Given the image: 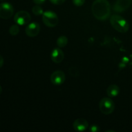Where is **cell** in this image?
<instances>
[{"mask_svg":"<svg viewBox=\"0 0 132 132\" xmlns=\"http://www.w3.org/2000/svg\"><path fill=\"white\" fill-rule=\"evenodd\" d=\"M110 22L112 27L117 32L121 33H126L128 31L130 28L128 22L123 17L117 14L111 15Z\"/></svg>","mask_w":132,"mask_h":132,"instance_id":"7a4b0ae2","label":"cell"},{"mask_svg":"<svg viewBox=\"0 0 132 132\" xmlns=\"http://www.w3.org/2000/svg\"><path fill=\"white\" fill-rule=\"evenodd\" d=\"M92 11L97 19L105 21L110 16V4L108 0H95L92 6Z\"/></svg>","mask_w":132,"mask_h":132,"instance_id":"6da1fadb","label":"cell"},{"mask_svg":"<svg viewBox=\"0 0 132 132\" xmlns=\"http://www.w3.org/2000/svg\"><path fill=\"white\" fill-rule=\"evenodd\" d=\"M99 109L103 114H111L115 109L114 102L110 97L103 98L99 102Z\"/></svg>","mask_w":132,"mask_h":132,"instance_id":"277c9868","label":"cell"},{"mask_svg":"<svg viewBox=\"0 0 132 132\" xmlns=\"http://www.w3.org/2000/svg\"><path fill=\"white\" fill-rule=\"evenodd\" d=\"M41 30L40 24L37 22H33L27 25L25 28V33L28 37H34L37 36Z\"/></svg>","mask_w":132,"mask_h":132,"instance_id":"ba28073f","label":"cell"},{"mask_svg":"<svg viewBox=\"0 0 132 132\" xmlns=\"http://www.w3.org/2000/svg\"><path fill=\"white\" fill-rule=\"evenodd\" d=\"M119 92L120 88L117 85H112L108 87L106 93L109 97H116L119 95Z\"/></svg>","mask_w":132,"mask_h":132,"instance_id":"7c38bea8","label":"cell"},{"mask_svg":"<svg viewBox=\"0 0 132 132\" xmlns=\"http://www.w3.org/2000/svg\"><path fill=\"white\" fill-rule=\"evenodd\" d=\"M3 64H4V59L2 55L0 54V68L3 66Z\"/></svg>","mask_w":132,"mask_h":132,"instance_id":"ffe728a7","label":"cell"},{"mask_svg":"<svg viewBox=\"0 0 132 132\" xmlns=\"http://www.w3.org/2000/svg\"><path fill=\"white\" fill-rule=\"evenodd\" d=\"M19 27L18 24H15L12 25L9 28V33L11 36H15L19 34Z\"/></svg>","mask_w":132,"mask_h":132,"instance_id":"5bb4252c","label":"cell"},{"mask_svg":"<svg viewBox=\"0 0 132 132\" xmlns=\"http://www.w3.org/2000/svg\"><path fill=\"white\" fill-rule=\"evenodd\" d=\"M42 19L44 24L48 27H55L57 25L59 18L56 13L53 11L48 10L45 12L42 15Z\"/></svg>","mask_w":132,"mask_h":132,"instance_id":"3957f363","label":"cell"},{"mask_svg":"<svg viewBox=\"0 0 132 132\" xmlns=\"http://www.w3.org/2000/svg\"><path fill=\"white\" fill-rule=\"evenodd\" d=\"M56 44L59 48L65 47L67 45V44H68V38L64 36H60V37L57 39Z\"/></svg>","mask_w":132,"mask_h":132,"instance_id":"4fadbf2b","label":"cell"},{"mask_svg":"<svg viewBox=\"0 0 132 132\" xmlns=\"http://www.w3.org/2000/svg\"><path fill=\"white\" fill-rule=\"evenodd\" d=\"M73 5L76 6H81L84 5L85 0H72Z\"/></svg>","mask_w":132,"mask_h":132,"instance_id":"2e32d148","label":"cell"},{"mask_svg":"<svg viewBox=\"0 0 132 132\" xmlns=\"http://www.w3.org/2000/svg\"><path fill=\"white\" fill-rule=\"evenodd\" d=\"M34 3L36 5H41L46 1V0H33Z\"/></svg>","mask_w":132,"mask_h":132,"instance_id":"d6986e66","label":"cell"},{"mask_svg":"<svg viewBox=\"0 0 132 132\" xmlns=\"http://www.w3.org/2000/svg\"><path fill=\"white\" fill-rule=\"evenodd\" d=\"M50 57L53 62L55 63H60L63 61L64 57V53L59 48H55L52 51Z\"/></svg>","mask_w":132,"mask_h":132,"instance_id":"8fae6325","label":"cell"},{"mask_svg":"<svg viewBox=\"0 0 132 132\" xmlns=\"http://www.w3.org/2000/svg\"><path fill=\"white\" fill-rule=\"evenodd\" d=\"M32 12L34 15H43V14L44 13L43 10L42 8L40 6H39V5H36V6H34L32 8Z\"/></svg>","mask_w":132,"mask_h":132,"instance_id":"9a60e30c","label":"cell"},{"mask_svg":"<svg viewBox=\"0 0 132 132\" xmlns=\"http://www.w3.org/2000/svg\"><path fill=\"white\" fill-rule=\"evenodd\" d=\"M100 130L99 127L97 125H92L90 127V131L92 132H97Z\"/></svg>","mask_w":132,"mask_h":132,"instance_id":"ac0fdd59","label":"cell"},{"mask_svg":"<svg viewBox=\"0 0 132 132\" xmlns=\"http://www.w3.org/2000/svg\"><path fill=\"white\" fill-rule=\"evenodd\" d=\"M14 7L10 3L4 2L0 4V18L9 19L14 14Z\"/></svg>","mask_w":132,"mask_h":132,"instance_id":"8992f818","label":"cell"},{"mask_svg":"<svg viewBox=\"0 0 132 132\" xmlns=\"http://www.w3.org/2000/svg\"><path fill=\"white\" fill-rule=\"evenodd\" d=\"M73 128L76 131H85L88 128V123L85 119H77L73 122Z\"/></svg>","mask_w":132,"mask_h":132,"instance_id":"30bf717a","label":"cell"},{"mask_svg":"<svg viewBox=\"0 0 132 132\" xmlns=\"http://www.w3.org/2000/svg\"><path fill=\"white\" fill-rule=\"evenodd\" d=\"M31 20V15L29 13L24 10L19 11L15 14L14 21L18 25L23 26L29 23Z\"/></svg>","mask_w":132,"mask_h":132,"instance_id":"5b68a950","label":"cell"},{"mask_svg":"<svg viewBox=\"0 0 132 132\" xmlns=\"http://www.w3.org/2000/svg\"><path fill=\"white\" fill-rule=\"evenodd\" d=\"M131 5V0H117L113 5V10L116 12H122L128 9Z\"/></svg>","mask_w":132,"mask_h":132,"instance_id":"9c48e42d","label":"cell"},{"mask_svg":"<svg viewBox=\"0 0 132 132\" xmlns=\"http://www.w3.org/2000/svg\"><path fill=\"white\" fill-rule=\"evenodd\" d=\"M2 91H3V90H2V88H1V86H0V95H1V93H2Z\"/></svg>","mask_w":132,"mask_h":132,"instance_id":"44dd1931","label":"cell"},{"mask_svg":"<svg viewBox=\"0 0 132 132\" xmlns=\"http://www.w3.org/2000/svg\"><path fill=\"white\" fill-rule=\"evenodd\" d=\"M50 2L52 3L54 5H62L63 3H64L65 2L66 0H49Z\"/></svg>","mask_w":132,"mask_h":132,"instance_id":"e0dca14e","label":"cell"},{"mask_svg":"<svg viewBox=\"0 0 132 132\" xmlns=\"http://www.w3.org/2000/svg\"><path fill=\"white\" fill-rule=\"evenodd\" d=\"M65 73L61 70L55 71L50 76V81L55 86H60L63 85L65 81Z\"/></svg>","mask_w":132,"mask_h":132,"instance_id":"52a82bcc","label":"cell"}]
</instances>
